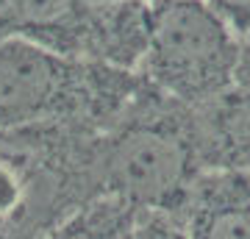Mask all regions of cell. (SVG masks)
<instances>
[{
    "instance_id": "obj_1",
    "label": "cell",
    "mask_w": 250,
    "mask_h": 239,
    "mask_svg": "<svg viewBox=\"0 0 250 239\" xmlns=\"http://www.w3.org/2000/svg\"><path fill=\"white\" fill-rule=\"evenodd\" d=\"M200 173L195 109L164 95L142 75L134 98L100 131V195L120 197L136 212L161 209L181 214Z\"/></svg>"
},
{
    "instance_id": "obj_2",
    "label": "cell",
    "mask_w": 250,
    "mask_h": 239,
    "mask_svg": "<svg viewBox=\"0 0 250 239\" xmlns=\"http://www.w3.org/2000/svg\"><path fill=\"white\" fill-rule=\"evenodd\" d=\"M98 139L83 123L0 131V239H47L100 197Z\"/></svg>"
},
{
    "instance_id": "obj_3",
    "label": "cell",
    "mask_w": 250,
    "mask_h": 239,
    "mask_svg": "<svg viewBox=\"0 0 250 239\" xmlns=\"http://www.w3.org/2000/svg\"><path fill=\"white\" fill-rule=\"evenodd\" d=\"M142 75L53 53L11 36L0 44V131L39 123H83L106 131Z\"/></svg>"
},
{
    "instance_id": "obj_4",
    "label": "cell",
    "mask_w": 250,
    "mask_h": 239,
    "mask_svg": "<svg viewBox=\"0 0 250 239\" xmlns=\"http://www.w3.org/2000/svg\"><path fill=\"white\" fill-rule=\"evenodd\" d=\"M150 11V44L139 72L153 87L200 106L236 84L242 39L206 0H156Z\"/></svg>"
},
{
    "instance_id": "obj_5",
    "label": "cell",
    "mask_w": 250,
    "mask_h": 239,
    "mask_svg": "<svg viewBox=\"0 0 250 239\" xmlns=\"http://www.w3.org/2000/svg\"><path fill=\"white\" fill-rule=\"evenodd\" d=\"M147 0H95L81 36V59L139 72L150 44Z\"/></svg>"
},
{
    "instance_id": "obj_6",
    "label": "cell",
    "mask_w": 250,
    "mask_h": 239,
    "mask_svg": "<svg viewBox=\"0 0 250 239\" xmlns=\"http://www.w3.org/2000/svg\"><path fill=\"white\" fill-rule=\"evenodd\" d=\"M181 220L189 239H250V173L203 170Z\"/></svg>"
},
{
    "instance_id": "obj_7",
    "label": "cell",
    "mask_w": 250,
    "mask_h": 239,
    "mask_svg": "<svg viewBox=\"0 0 250 239\" xmlns=\"http://www.w3.org/2000/svg\"><path fill=\"white\" fill-rule=\"evenodd\" d=\"M192 109L203 170L250 173V89L233 84Z\"/></svg>"
},
{
    "instance_id": "obj_8",
    "label": "cell",
    "mask_w": 250,
    "mask_h": 239,
    "mask_svg": "<svg viewBox=\"0 0 250 239\" xmlns=\"http://www.w3.org/2000/svg\"><path fill=\"white\" fill-rule=\"evenodd\" d=\"M95 0H22L20 36L53 53L81 59V36Z\"/></svg>"
},
{
    "instance_id": "obj_9",
    "label": "cell",
    "mask_w": 250,
    "mask_h": 239,
    "mask_svg": "<svg viewBox=\"0 0 250 239\" xmlns=\"http://www.w3.org/2000/svg\"><path fill=\"white\" fill-rule=\"evenodd\" d=\"M136 209L120 197L100 195L67 217L47 239H131Z\"/></svg>"
},
{
    "instance_id": "obj_10",
    "label": "cell",
    "mask_w": 250,
    "mask_h": 239,
    "mask_svg": "<svg viewBox=\"0 0 250 239\" xmlns=\"http://www.w3.org/2000/svg\"><path fill=\"white\" fill-rule=\"evenodd\" d=\"M131 239H189V231L181 214L161 212V209H139Z\"/></svg>"
},
{
    "instance_id": "obj_11",
    "label": "cell",
    "mask_w": 250,
    "mask_h": 239,
    "mask_svg": "<svg viewBox=\"0 0 250 239\" xmlns=\"http://www.w3.org/2000/svg\"><path fill=\"white\" fill-rule=\"evenodd\" d=\"M206 3L239 39L250 36V0H206Z\"/></svg>"
},
{
    "instance_id": "obj_12",
    "label": "cell",
    "mask_w": 250,
    "mask_h": 239,
    "mask_svg": "<svg viewBox=\"0 0 250 239\" xmlns=\"http://www.w3.org/2000/svg\"><path fill=\"white\" fill-rule=\"evenodd\" d=\"M20 11L22 0H0V44L20 36Z\"/></svg>"
},
{
    "instance_id": "obj_13",
    "label": "cell",
    "mask_w": 250,
    "mask_h": 239,
    "mask_svg": "<svg viewBox=\"0 0 250 239\" xmlns=\"http://www.w3.org/2000/svg\"><path fill=\"white\" fill-rule=\"evenodd\" d=\"M236 87L250 89V36L239 42V64H236Z\"/></svg>"
},
{
    "instance_id": "obj_14",
    "label": "cell",
    "mask_w": 250,
    "mask_h": 239,
    "mask_svg": "<svg viewBox=\"0 0 250 239\" xmlns=\"http://www.w3.org/2000/svg\"><path fill=\"white\" fill-rule=\"evenodd\" d=\"M147 3H156V0H147Z\"/></svg>"
}]
</instances>
